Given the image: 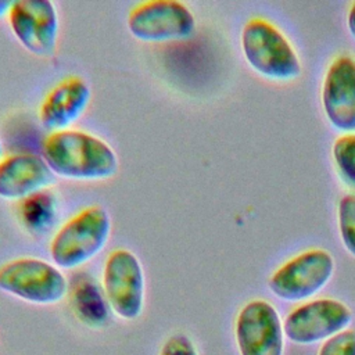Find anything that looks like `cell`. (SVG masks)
<instances>
[{"instance_id": "5bb4252c", "label": "cell", "mask_w": 355, "mask_h": 355, "mask_svg": "<svg viewBox=\"0 0 355 355\" xmlns=\"http://www.w3.org/2000/svg\"><path fill=\"white\" fill-rule=\"evenodd\" d=\"M68 294L72 311L80 323L92 329H100L107 324L111 308L103 286H100L90 275L78 273L69 284Z\"/></svg>"}, {"instance_id": "ac0fdd59", "label": "cell", "mask_w": 355, "mask_h": 355, "mask_svg": "<svg viewBox=\"0 0 355 355\" xmlns=\"http://www.w3.org/2000/svg\"><path fill=\"white\" fill-rule=\"evenodd\" d=\"M319 355H355V330H343L327 338Z\"/></svg>"}, {"instance_id": "3957f363", "label": "cell", "mask_w": 355, "mask_h": 355, "mask_svg": "<svg viewBox=\"0 0 355 355\" xmlns=\"http://www.w3.org/2000/svg\"><path fill=\"white\" fill-rule=\"evenodd\" d=\"M240 42L245 61L262 76L290 80L301 75V61L294 47L269 21L248 19L243 26Z\"/></svg>"}, {"instance_id": "7402d4cb", "label": "cell", "mask_w": 355, "mask_h": 355, "mask_svg": "<svg viewBox=\"0 0 355 355\" xmlns=\"http://www.w3.org/2000/svg\"><path fill=\"white\" fill-rule=\"evenodd\" d=\"M3 158V146H1V143H0V159Z\"/></svg>"}, {"instance_id": "ba28073f", "label": "cell", "mask_w": 355, "mask_h": 355, "mask_svg": "<svg viewBox=\"0 0 355 355\" xmlns=\"http://www.w3.org/2000/svg\"><path fill=\"white\" fill-rule=\"evenodd\" d=\"M7 19L12 35L25 50L42 58L54 55L58 44L60 19L53 1H11Z\"/></svg>"}, {"instance_id": "277c9868", "label": "cell", "mask_w": 355, "mask_h": 355, "mask_svg": "<svg viewBox=\"0 0 355 355\" xmlns=\"http://www.w3.org/2000/svg\"><path fill=\"white\" fill-rule=\"evenodd\" d=\"M69 282L58 266L44 259L21 257L0 266V290L35 305L58 304Z\"/></svg>"}, {"instance_id": "44dd1931", "label": "cell", "mask_w": 355, "mask_h": 355, "mask_svg": "<svg viewBox=\"0 0 355 355\" xmlns=\"http://www.w3.org/2000/svg\"><path fill=\"white\" fill-rule=\"evenodd\" d=\"M10 7H11V1L0 0V18H1V17H7Z\"/></svg>"}, {"instance_id": "e0dca14e", "label": "cell", "mask_w": 355, "mask_h": 355, "mask_svg": "<svg viewBox=\"0 0 355 355\" xmlns=\"http://www.w3.org/2000/svg\"><path fill=\"white\" fill-rule=\"evenodd\" d=\"M337 218L343 245L355 257V193H348L340 198Z\"/></svg>"}, {"instance_id": "9c48e42d", "label": "cell", "mask_w": 355, "mask_h": 355, "mask_svg": "<svg viewBox=\"0 0 355 355\" xmlns=\"http://www.w3.org/2000/svg\"><path fill=\"white\" fill-rule=\"evenodd\" d=\"M351 322L352 312L345 304L319 298L293 309L283 322V331L293 343L313 344L347 330Z\"/></svg>"}, {"instance_id": "ffe728a7", "label": "cell", "mask_w": 355, "mask_h": 355, "mask_svg": "<svg viewBox=\"0 0 355 355\" xmlns=\"http://www.w3.org/2000/svg\"><path fill=\"white\" fill-rule=\"evenodd\" d=\"M347 28L349 33L355 37V3L351 4L348 14H347Z\"/></svg>"}, {"instance_id": "9a60e30c", "label": "cell", "mask_w": 355, "mask_h": 355, "mask_svg": "<svg viewBox=\"0 0 355 355\" xmlns=\"http://www.w3.org/2000/svg\"><path fill=\"white\" fill-rule=\"evenodd\" d=\"M57 197L50 189L18 201L19 220L32 234H43L47 232L57 218Z\"/></svg>"}, {"instance_id": "8992f818", "label": "cell", "mask_w": 355, "mask_h": 355, "mask_svg": "<svg viewBox=\"0 0 355 355\" xmlns=\"http://www.w3.org/2000/svg\"><path fill=\"white\" fill-rule=\"evenodd\" d=\"M126 25L140 42L165 43L190 37L196 29V18L182 1L147 0L129 11Z\"/></svg>"}, {"instance_id": "4fadbf2b", "label": "cell", "mask_w": 355, "mask_h": 355, "mask_svg": "<svg viewBox=\"0 0 355 355\" xmlns=\"http://www.w3.org/2000/svg\"><path fill=\"white\" fill-rule=\"evenodd\" d=\"M55 182L42 155L15 153L0 159V198L21 201Z\"/></svg>"}, {"instance_id": "d6986e66", "label": "cell", "mask_w": 355, "mask_h": 355, "mask_svg": "<svg viewBox=\"0 0 355 355\" xmlns=\"http://www.w3.org/2000/svg\"><path fill=\"white\" fill-rule=\"evenodd\" d=\"M159 355H198V352L190 337L183 333H175L165 340Z\"/></svg>"}, {"instance_id": "2e32d148", "label": "cell", "mask_w": 355, "mask_h": 355, "mask_svg": "<svg viewBox=\"0 0 355 355\" xmlns=\"http://www.w3.org/2000/svg\"><path fill=\"white\" fill-rule=\"evenodd\" d=\"M331 154L341 176L355 186V133L338 136L333 143Z\"/></svg>"}, {"instance_id": "7a4b0ae2", "label": "cell", "mask_w": 355, "mask_h": 355, "mask_svg": "<svg viewBox=\"0 0 355 355\" xmlns=\"http://www.w3.org/2000/svg\"><path fill=\"white\" fill-rule=\"evenodd\" d=\"M111 216L101 205L78 211L54 233L50 257L60 269H75L98 255L111 236Z\"/></svg>"}, {"instance_id": "5b68a950", "label": "cell", "mask_w": 355, "mask_h": 355, "mask_svg": "<svg viewBox=\"0 0 355 355\" xmlns=\"http://www.w3.org/2000/svg\"><path fill=\"white\" fill-rule=\"evenodd\" d=\"M103 290L111 312L123 320L137 319L144 309L146 279L140 259L126 248L108 254L103 268Z\"/></svg>"}, {"instance_id": "8fae6325", "label": "cell", "mask_w": 355, "mask_h": 355, "mask_svg": "<svg viewBox=\"0 0 355 355\" xmlns=\"http://www.w3.org/2000/svg\"><path fill=\"white\" fill-rule=\"evenodd\" d=\"M322 105L336 129L355 133V58L351 55H338L329 65L322 86Z\"/></svg>"}, {"instance_id": "52a82bcc", "label": "cell", "mask_w": 355, "mask_h": 355, "mask_svg": "<svg viewBox=\"0 0 355 355\" xmlns=\"http://www.w3.org/2000/svg\"><path fill=\"white\" fill-rule=\"evenodd\" d=\"M334 272L330 252L313 248L284 262L269 277V290L284 301H301L319 293Z\"/></svg>"}, {"instance_id": "6da1fadb", "label": "cell", "mask_w": 355, "mask_h": 355, "mask_svg": "<svg viewBox=\"0 0 355 355\" xmlns=\"http://www.w3.org/2000/svg\"><path fill=\"white\" fill-rule=\"evenodd\" d=\"M42 157L55 176L69 180H105L119 166L116 153L105 140L72 128L50 132L42 143Z\"/></svg>"}, {"instance_id": "7c38bea8", "label": "cell", "mask_w": 355, "mask_h": 355, "mask_svg": "<svg viewBox=\"0 0 355 355\" xmlns=\"http://www.w3.org/2000/svg\"><path fill=\"white\" fill-rule=\"evenodd\" d=\"M92 98V89L85 78L69 75L54 85L39 107V121L49 132L71 129L85 114Z\"/></svg>"}, {"instance_id": "30bf717a", "label": "cell", "mask_w": 355, "mask_h": 355, "mask_svg": "<svg viewBox=\"0 0 355 355\" xmlns=\"http://www.w3.org/2000/svg\"><path fill=\"white\" fill-rule=\"evenodd\" d=\"M234 336L240 355H283V323L275 306L263 300L247 302L239 312Z\"/></svg>"}]
</instances>
